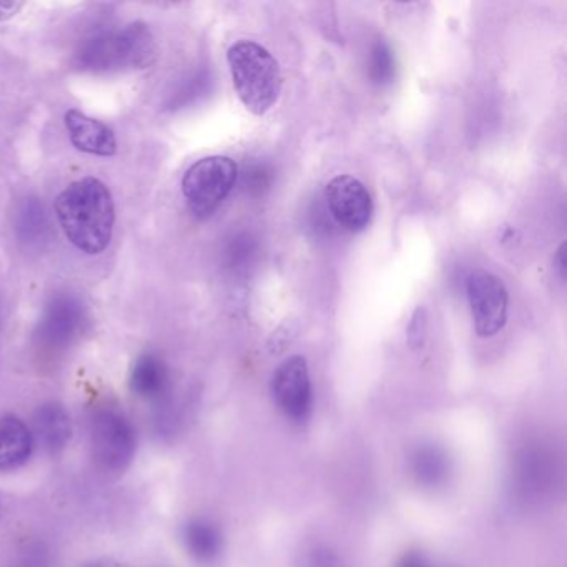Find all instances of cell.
<instances>
[{
    "label": "cell",
    "mask_w": 567,
    "mask_h": 567,
    "mask_svg": "<svg viewBox=\"0 0 567 567\" xmlns=\"http://www.w3.org/2000/svg\"><path fill=\"white\" fill-rule=\"evenodd\" d=\"M54 207L65 237L75 248L99 255L111 245L115 205L104 182L95 177L74 182L59 194Z\"/></svg>",
    "instance_id": "1"
},
{
    "label": "cell",
    "mask_w": 567,
    "mask_h": 567,
    "mask_svg": "<svg viewBox=\"0 0 567 567\" xmlns=\"http://www.w3.org/2000/svg\"><path fill=\"white\" fill-rule=\"evenodd\" d=\"M235 92L248 112L261 117L280 97V65L277 59L257 42H235L227 54Z\"/></svg>",
    "instance_id": "2"
},
{
    "label": "cell",
    "mask_w": 567,
    "mask_h": 567,
    "mask_svg": "<svg viewBox=\"0 0 567 567\" xmlns=\"http://www.w3.org/2000/svg\"><path fill=\"white\" fill-rule=\"evenodd\" d=\"M238 181V165L225 155H212L195 162L182 178V192L195 217H212L227 200Z\"/></svg>",
    "instance_id": "3"
},
{
    "label": "cell",
    "mask_w": 567,
    "mask_h": 567,
    "mask_svg": "<svg viewBox=\"0 0 567 567\" xmlns=\"http://www.w3.org/2000/svg\"><path fill=\"white\" fill-rule=\"evenodd\" d=\"M91 447L102 471L122 473L134 461L137 431L117 408H99L91 417Z\"/></svg>",
    "instance_id": "4"
},
{
    "label": "cell",
    "mask_w": 567,
    "mask_h": 567,
    "mask_svg": "<svg viewBox=\"0 0 567 567\" xmlns=\"http://www.w3.org/2000/svg\"><path fill=\"white\" fill-rule=\"evenodd\" d=\"M155 44L147 25L131 24L124 31L94 39L82 52V62L94 71L145 68L154 58Z\"/></svg>",
    "instance_id": "5"
},
{
    "label": "cell",
    "mask_w": 567,
    "mask_h": 567,
    "mask_svg": "<svg viewBox=\"0 0 567 567\" xmlns=\"http://www.w3.org/2000/svg\"><path fill=\"white\" fill-rule=\"evenodd\" d=\"M467 298L477 337H494L506 327L509 298L499 277L487 270H474L467 278Z\"/></svg>",
    "instance_id": "6"
},
{
    "label": "cell",
    "mask_w": 567,
    "mask_h": 567,
    "mask_svg": "<svg viewBox=\"0 0 567 567\" xmlns=\"http://www.w3.org/2000/svg\"><path fill=\"white\" fill-rule=\"evenodd\" d=\"M271 396L285 416L291 421H307L313 408V388L303 357H290L271 378Z\"/></svg>",
    "instance_id": "7"
},
{
    "label": "cell",
    "mask_w": 567,
    "mask_h": 567,
    "mask_svg": "<svg viewBox=\"0 0 567 567\" xmlns=\"http://www.w3.org/2000/svg\"><path fill=\"white\" fill-rule=\"evenodd\" d=\"M324 197L331 215L344 230L351 234L367 230L373 217V200L363 182L351 175H338L328 182Z\"/></svg>",
    "instance_id": "8"
},
{
    "label": "cell",
    "mask_w": 567,
    "mask_h": 567,
    "mask_svg": "<svg viewBox=\"0 0 567 567\" xmlns=\"http://www.w3.org/2000/svg\"><path fill=\"white\" fill-rule=\"evenodd\" d=\"M556 457L539 444L524 447L516 461V477L524 496L543 497L556 484Z\"/></svg>",
    "instance_id": "9"
},
{
    "label": "cell",
    "mask_w": 567,
    "mask_h": 567,
    "mask_svg": "<svg viewBox=\"0 0 567 567\" xmlns=\"http://www.w3.org/2000/svg\"><path fill=\"white\" fill-rule=\"evenodd\" d=\"M72 145L78 151L97 157H112L117 152L114 131L104 122L89 117L78 109H71L64 117Z\"/></svg>",
    "instance_id": "10"
},
{
    "label": "cell",
    "mask_w": 567,
    "mask_h": 567,
    "mask_svg": "<svg viewBox=\"0 0 567 567\" xmlns=\"http://www.w3.org/2000/svg\"><path fill=\"white\" fill-rule=\"evenodd\" d=\"M31 427L14 414L0 416V473L24 466L34 453Z\"/></svg>",
    "instance_id": "11"
},
{
    "label": "cell",
    "mask_w": 567,
    "mask_h": 567,
    "mask_svg": "<svg viewBox=\"0 0 567 567\" xmlns=\"http://www.w3.org/2000/svg\"><path fill=\"white\" fill-rule=\"evenodd\" d=\"M81 305L75 303L72 298H58L42 318V341L52 348L71 343L81 328Z\"/></svg>",
    "instance_id": "12"
},
{
    "label": "cell",
    "mask_w": 567,
    "mask_h": 567,
    "mask_svg": "<svg viewBox=\"0 0 567 567\" xmlns=\"http://www.w3.org/2000/svg\"><path fill=\"white\" fill-rule=\"evenodd\" d=\"M185 549L204 566L217 563L224 553V534L220 527L205 517H192L182 527Z\"/></svg>",
    "instance_id": "13"
},
{
    "label": "cell",
    "mask_w": 567,
    "mask_h": 567,
    "mask_svg": "<svg viewBox=\"0 0 567 567\" xmlns=\"http://www.w3.org/2000/svg\"><path fill=\"white\" fill-rule=\"evenodd\" d=\"M71 414L62 404L44 403L34 414V440L39 441L45 450L59 453L72 440Z\"/></svg>",
    "instance_id": "14"
},
{
    "label": "cell",
    "mask_w": 567,
    "mask_h": 567,
    "mask_svg": "<svg viewBox=\"0 0 567 567\" xmlns=\"http://www.w3.org/2000/svg\"><path fill=\"white\" fill-rule=\"evenodd\" d=\"M171 377L167 364L154 353H145L135 361L131 373V390L142 400L162 401L168 393Z\"/></svg>",
    "instance_id": "15"
},
{
    "label": "cell",
    "mask_w": 567,
    "mask_h": 567,
    "mask_svg": "<svg viewBox=\"0 0 567 567\" xmlns=\"http://www.w3.org/2000/svg\"><path fill=\"white\" fill-rule=\"evenodd\" d=\"M410 471L423 487H437L446 483L451 464L446 451L433 443H423L410 454Z\"/></svg>",
    "instance_id": "16"
},
{
    "label": "cell",
    "mask_w": 567,
    "mask_h": 567,
    "mask_svg": "<svg viewBox=\"0 0 567 567\" xmlns=\"http://www.w3.org/2000/svg\"><path fill=\"white\" fill-rule=\"evenodd\" d=\"M298 567H348L333 547L323 543H307L297 554Z\"/></svg>",
    "instance_id": "17"
},
{
    "label": "cell",
    "mask_w": 567,
    "mask_h": 567,
    "mask_svg": "<svg viewBox=\"0 0 567 567\" xmlns=\"http://www.w3.org/2000/svg\"><path fill=\"white\" fill-rule=\"evenodd\" d=\"M394 75V58L390 45L384 41H378L371 49L370 78L374 84L383 85L391 82Z\"/></svg>",
    "instance_id": "18"
},
{
    "label": "cell",
    "mask_w": 567,
    "mask_h": 567,
    "mask_svg": "<svg viewBox=\"0 0 567 567\" xmlns=\"http://www.w3.org/2000/svg\"><path fill=\"white\" fill-rule=\"evenodd\" d=\"M427 334V315L423 307L416 308L410 324H408L406 340L411 350H420L426 341Z\"/></svg>",
    "instance_id": "19"
},
{
    "label": "cell",
    "mask_w": 567,
    "mask_h": 567,
    "mask_svg": "<svg viewBox=\"0 0 567 567\" xmlns=\"http://www.w3.org/2000/svg\"><path fill=\"white\" fill-rule=\"evenodd\" d=\"M396 567H433V564L420 550H410L398 560Z\"/></svg>",
    "instance_id": "20"
},
{
    "label": "cell",
    "mask_w": 567,
    "mask_h": 567,
    "mask_svg": "<svg viewBox=\"0 0 567 567\" xmlns=\"http://www.w3.org/2000/svg\"><path fill=\"white\" fill-rule=\"evenodd\" d=\"M22 2H0V22L14 18L21 11Z\"/></svg>",
    "instance_id": "21"
},
{
    "label": "cell",
    "mask_w": 567,
    "mask_h": 567,
    "mask_svg": "<svg viewBox=\"0 0 567 567\" xmlns=\"http://www.w3.org/2000/svg\"><path fill=\"white\" fill-rule=\"evenodd\" d=\"M85 567H125L124 564L117 563L114 559H97L94 563L87 564Z\"/></svg>",
    "instance_id": "22"
},
{
    "label": "cell",
    "mask_w": 567,
    "mask_h": 567,
    "mask_svg": "<svg viewBox=\"0 0 567 567\" xmlns=\"http://www.w3.org/2000/svg\"><path fill=\"white\" fill-rule=\"evenodd\" d=\"M564 250H566V245H560L559 250H557L556 264L557 268H559L560 277H564V271H566V258H564Z\"/></svg>",
    "instance_id": "23"
}]
</instances>
